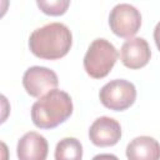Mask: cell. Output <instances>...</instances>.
<instances>
[{
	"label": "cell",
	"mask_w": 160,
	"mask_h": 160,
	"mask_svg": "<svg viewBox=\"0 0 160 160\" xmlns=\"http://www.w3.org/2000/svg\"><path fill=\"white\" fill-rule=\"evenodd\" d=\"M72 34L61 22H50L35 29L29 38L30 51L44 60H58L64 58L71 49Z\"/></svg>",
	"instance_id": "cell-1"
},
{
	"label": "cell",
	"mask_w": 160,
	"mask_h": 160,
	"mask_svg": "<svg viewBox=\"0 0 160 160\" xmlns=\"http://www.w3.org/2000/svg\"><path fill=\"white\" fill-rule=\"evenodd\" d=\"M71 96L59 89H52L40 96L31 106L32 124L39 129H54L65 122L72 114Z\"/></svg>",
	"instance_id": "cell-2"
},
{
	"label": "cell",
	"mask_w": 160,
	"mask_h": 160,
	"mask_svg": "<svg viewBox=\"0 0 160 160\" xmlns=\"http://www.w3.org/2000/svg\"><path fill=\"white\" fill-rule=\"evenodd\" d=\"M116 48L106 39H95L84 56V69L92 79H102L109 75L118 60Z\"/></svg>",
	"instance_id": "cell-3"
},
{
	"label": "cell",
	"mask_w": 160,
	"mask_h": 160,
	"mask_svg": "<svg viewBox=\"0 0 160 160\" xmlns=\"http://www.w3.org/2000/svg\"><path fill=\"white\" fill-rule=\"evenodd\" d=\"M101 104L112 111H124L136 100V88L124 79H114L106 82L99 91Z\"/></svg>",
	"instance_id": "cell-4"
},
{
	"label": "cell",
	"mask_w": 160,
	"mask_h": 160,
	"mask_svg": "<svg viewBox=\"0 0 160 160\" xmlns=\"http://www.w3.org/2000/svg\"><path fill=\"white\" fill-rule=\"evenodd\" d=\"M109 26L119 38H132L140 30L141 14L130 4H118L109 14Z\"/></svg>",
	"instance_id": "cell-5"
},
{
	"label": "cell",
	"mask_w": 160,
	"mask_h": 160,
	"mask_svg": "<svg viewBox=\"0 0 160 160\" xmlns=\"http://www.w3.org/2000/svg\"><path fill=\"white\" fill-rule=\"evenodd\" d=\"M59 79L55 71L45 66H31L22 75V86L32 98H40L46 92L56 89Z\"/></svg>",
	"instance_id": "cell-6"
},
{
	"label": "cell",
	"mask_w": 160,
	"mask_h": 160,
	"mask_svg": "<svg viewBox=\"0 0 160 160\" xmlns=\"http://www.w3.org/2000/svg\"><path fill=\"white\" fill-rule=\"evenodd\" d=\"M90 141L99 148L114 146L121 139L120 122L109 116H100L89 128Z\"/></svg>",
	"instance_id": "cell-7"
},
{
	"label": "cell",
	"mask_w": 160,
	"mask_h": 160,
	"mask_svg": "<svg viewBox=\"0 0 160 160\" xmlns=\"http://www.w3.org/2000/svg\"><path fill=\"white\" fill-rule=\"evenodd\" d=\"M151 50L148 41L142 38H129L120 49V60L124 66L136 70L148 65Z\"/></svg>",
	"instance_id": "cell-8"
},
{
	"label": "cell",
	"mask_w": 160,
	"mask_h": 160,
	"mask_svg": "<svg viewBox=\"0 0 160 160\" xmlns=\"http://www.w3.org/2000/svg\"><path fill=\"white\" fill-rule=\"evenodd\" d=\"M48 151V140L36 131L24 134L16 145V154L20 160H45Z\"/></svg>",
	"instance_id": "cell-9"
},
{
	"label": "cell",
	"mask_w": 160,
	"mask_h": 160,
	"mask_svg": "<svg viewBox=\"0 0 160 160\" xmlns=\"http://www.w3.org/2000/svg\"><path fill=\"white\" fill-rule=\"evenodd\" d=\"M126 158L130 160L160 159V144L156 139L146 135L134 138L126 146Z\"/></svg>",
	"instance_id": "cell-10"
},
{
	"label": "cell",
	"mask_w": 160,
	"mask_h": 160,
	"mask_svg": "<svg viewBox=\"0 0 160 160\" xmlns=\"http://www.w3.org/2000/svg\"><path fill=\"white\" fill-rule=\"evenodd\" d=\"M82 158V145L76 138H64L55 148L56 160H80Z\"/></svg>",
	"instance_id": "cell-11"
},
{
	"label": "cell",
	"mask_w": 160,
	"mask_h": 160,
	"mask_svg": "<svg viewBox=\"0 0 160 160\" xmlns=\"http://www.w3.org/2000/svg\"><path fill=\"white\" fill-rule=\"evenodd\" d=\"M36 5L46 15L60 16L68 11L70 0H36Z\"/></svg>",
	"instance_id": "cell-12"
},
{
	"label": "cell",
	"mask_w": 160,
	"mask_h": 160,
	"mask_svg": "<svg viewBox=\"0 0 160 160\" xmlns=\"http://www.w3.org/2000/svg\"><path fill=\"white\" fill-rule=\"evenodd\" d=\"M154 40H155V44H156L158 50L160 51V21L156 24V26L154 29Z\"/></svg>",
	"instance_id": "cell-13"
},
{
	"label": "cell",
	"mask_w": 160,
	"mask_h": 160,
	"mask_svg": "<svg viewBox=\"0 0 160 160\" xmlns=\"http://www.w3.org/2000/svg\"><path fill=\"white\" fill-rule=\"evenodd\" d=\"M98 158H116V156H114V155H98V156H95V159H98Z\"/></svg>",
	"instance_id": "cell-14"
}]
</instances>
